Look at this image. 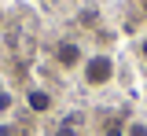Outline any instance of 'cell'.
Masks as SVG:
<instances>
[{
    "label": "cell",
    "mask_w": 147,
    "mask_h": 136,
    "mask_svg": "<svg viewBox=\"0 0 147 136\" xmlns=\"http://www.w3.org/2000/svg\"><path fill=\"white\" fill-rule=\"evenodd\" d=\"M107 136H125V133H121L118 125H110V129H107Z\"/></svg>",
    "instance_id": "obj_7"
},
{
    "label": "cell",
    "mask_w": 147,
    "mask_h": 136,
    "mask_svg": "<svg viewBox=\"0 0 147 136\" xmlns=\"http://www.w3.org/2000/svg\"><path fill=\"white\" fill-rule=\"evenodd\" d=\"M140 59H144V63H147V37L140 40Z\"/></svg>",
    "instance_id": "obj_6"
},
{
    "label": "cell",
    "mask_w": 147,
    "mask_h": 136,
    "mask_svg": "<svg viewBox=\"0 0 147 136\" xmlns=\"http://www.w3.org/2000/svg\"><path fill=\"white\" fill-rule=\"evenodd\" d=\"M110 77H114V59H110V55H92V59H85V85L103 88Z\"/></svg>",
    "instance_id": "obj_1"
},
{
    "label": "cell",
    "mask_w": 147,
    "mask_h": 136,
    "mask_svg": "<svg viewBox=\"0 0 147 136\" xmlns=\"http://www.w3.org/2000/svg\"><path fill=\"white\" fill-rule=\"evenodd\" d=\"M55 63H59L63 70H77V66H85V52H81V44H74V40H59V44H55Z\"/></svg>",
    "instance_id": "obj_2"
},
{
    "label": "cell",
    "mask_w": 147,
    "mask_h": 136,
    "mask_svg": "<svg viewBox=\"0 0 147 136\" xmlns=\"http://www.w3.org/2000/svg\"><path fill=\"white\" fill-rule=\"evenodd\" d=\"M55 136H74V121H63V125H59V133Z\"/></svg>",
    "instance_id": "obj_5"
},
{
    "label": "cell",
    "mask_w": 147,
    "mask_h": 136,
    "mask_svg": "<svg viewBox=\"0 0 147 136\" xmlns=\"http://www.w3.org/2000/svg\"><path fill=\"white\" fill-rule=\"evenodd\" d=\"M125 136H147V125L144 121H132V125L125 129Z\"/></svg>",
    "instance_id": "obj_4"
},
{
    "label": "cell",
    "mask_w": 147,
    "mask_h": 136,
    "mask_svg": "<svg viewBox=\"0 0 147 136\" xmlns=\"http://www.w3.org/2000/svg\"><path fill=\"white\" fill-rule=\"evenodd\" d=\"M26 103L33 107L37 114H44V110H52V96H48V92H40V88H37V92H30V96H26Z\"/></svg>",
    "instance_id": "obj_3"
}]
</instances>
